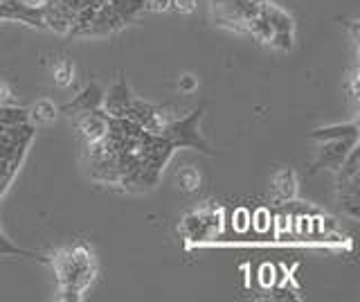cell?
Returning a JSON list of instances; mask_svg holds the SVG:
<instances>
[{
    "mask_svg": "<svg viewBox=\"0 0 360 302\" xmlns=\"http://www.w3.org/2000/svg\"><path fill=\"white\" fill-rule=\"evenodd\" d=\"M356 144H358V136L324 140L322 147H320V156H318V163H315V167H329V170H338Z\"/></svg>",
    "mask_w": 360,
    "mask_h": 302,
    "instance_id": "5",
    "label": "cell"
},
{
    "mask_svg": "<svg viewBox=\"0 0 360 302\" xmlns=\"http://www.w3.org/2000/svg\"><path fill=\"white\" fill-rule=\"evenodd\" d=\"M101 104H104V91H101L97 84H90L72 99L70 104H65L63 111H68V113H70V111L72 113H86V111L99 108Z\"/></svg>",
    "mask_w": 360,
    "mask_h": 302,
    "instance_id": "9",
    "label": "cell"
},
{
    "mask_svg": "<svg viewBox=\"0 0 360 302\" xmlns=\"http://www.w3.org/2000/svg\"><path fill=\"white\" fill-rule=\"evenodd\" d=\"M131 104H133V95H131V88L127 86V82H124V80H120L108 91V95L104 97L106 113L110 118H127Z\"/></svg>",
    "mask_w": 360,
    "mask_h": 302,
    "instance_id": "7",
    "label": "cell"
},
{
    "mask_svg": "<svg viewBox=\"0 0 360 302\" xmlns=\"http://www.w3.org/2000/svg\"><path fill=\"white\" fill-rule=\"evenodd\" d=\"M0 18H20L30 25H41L45 18V7L34 9V7H25L18 0H5L0 5Z\"/></svg>",
    "mask_w": 360,
    "mask_h": 302,
    "instance_id": "8",
    "label": "cell"
},
{
    "mask_svg": "<svg viewBox=\"0 0 360 302\" xmlns=\"http://www.w3.org/2000/svg\"><path fill=\"white\" fill-rule=\"evenodd\" d=\"M358 136V125L352 122V125H335V127H326V129H318L311 133L313 140H335V138H352Z\"/></svg>",
    "mask_w": 360,
    "mask_h": 302,
    "instance_id": "12",
    "label": "cell"
},
{
    "mask_svg": "<svg viewBox=\"0 0 360 302\" xmlns=\"http://www.w3.org/2000/svg\"><path fill=\"white\" fill-rule=\"evenodd\" d=\"M27 111L18 106H0V127H20L27 125Z\"/></svg>",
    "mask_w": 360,
    "mask_h": 302,
    "instance_id": "14",
    "label": "cell"
},
{
    "mask_svg": "<svg viewBox=\"0 0 360 302\" xmlns=\"http://www.w3.org/2000/svg\"><path fill=\"white\" fill-rule=\"evenodd\" d=\"M110 129V115L104 113V111H86L84 118L79 120V131H82V136L88 140V144H95L99 140L106 138V133Z\"/></svg>",
    "mask_w": 360,
    "mask_h": 302,
    "instance_id": "6",
    "label": "cell"
},
{
    "mask_svg": "<svg viewBox=\"0 0 360 302\" xmlns=\"http://www.w3.org/2000/svg\"><path fill=\"white\" fill-rule=\"evenodd\" d=\"M144 7L151 12H167L172 9V0H144Z\"/></svg>",
    "mask_w": 360,
    "mask_h": 302,
    "instance_id": "20",
    "label": "cell"
},
{
    "mask_svg": "<svg viewBox=\"0 0 360 302\" xmlns=\"http://www.w3.org/2000/svg\"><path fill=\"white\" fill-rule=\"evenodd\" d=\"M212 12L221 27L245 32L248 23L262 12V3H255V0H212Z\"/></svg>",
    "mask_w": 360,
    "mask_h": 302,
    "instance_id": "2",
    "label": "cell"
},
{
    "mask_svg": "<svg viewBox=\"0 0 360 302\" xmlns=\"http://www.w3.org/2000/svg\"><path fill=\"white\" fill-rule=\"evenodd\" d=\"M32 118L37 120V122H52L56 118V106L50 102V99H39L37 104L32 106Z\"/></svg>",
    "mask_w": 360,
    "mask_h": 302,
    "instance_id": "17",
    "label": "cell"
},
{
    "mask_svg": "<svg viewBox=\"0 0 360 302\" xmlns=\"http://www.w3.org/2000/svg\"><path fill=\"white\" fill-rule=\"evenodd\" d=\"M248 34H252L257 41H262V43H270V37H273V30H270V23H268V18L259 12L250 23H248L245 27Z\"/></svg>",
    "mask_w": 360,
    "mask_h": 302,
    "instance_id": "15",
    "label": "cell"
},
{
    "mask_svg": "<svg viewBox=\"0 0 360 302\" xmlns=\"http://www.w3.org/2000/svg\"><path fill=\"white\" fill-rule=\"evenodd\" d=\"M273 187L275 194L284 201H292L297 194V178L292 170H279L273 178Z\"/></svg>",
    "mask_w": 360,
    "mask_h": 302,
    "instance_id": "11",
    "label": "cell"
},
{
    "mask_svg": "<svg viewBox=\"0 0 360 302\" xmlns=\"http://www.w3.org/2000/svg\"><path fill=\"white\" fill-rule=\"evenodd\" d=\"M75 80V65L70 61H59L54 68V82L59 84L61 88H68Z\"/></svg>",
    "mask_w": 360,
    "mask_h": 302,
    "instance_id": "18",
    "label": "cell"
},
{
    "mask_svg": "<svg viewBox=\"0 0 360 302\" xmlns=\"http://www.w3.org/2000/svg\"><path fill=\"white\" fill-rule=\"evenodd\" d=\"M221 230V212L214 208H200L185 217L183 232L189 241H207Z\"/></svg>",
    "mask_w": 360,
    "mask_h": 302,
    "instance_id": "4",
    "label": "cell"
},
{
    "mask_svg": "<svg viewBox=\"0 0 360 302\" xmlns=\"http://www.w3.org/2000/svg\"><path fill=\"white\" fill-rule=\"evenodd\" d=\"M0 253H20V251L16 248V246H11L3 234H0Z\"/></svg>",
    "mask_w": 360,
    "mask_h": 302,
    "instance_id": "24",
    "label": "cell"
},
{
    "mask_svg": "<svg viewBox=\"0 0 360 302\" xmlns=\"http://www.w3.org/2000/svg\"><path fill=\"white\" fill-rule=\"evenodd\" d=\"M259 275H262V277H259V279H262V287H270V284H273V279H275V268L270 264H264L262 271H259Z\"/></svg>",
    "mask_w": 360,
    "mask_h": 302,
    "instance_id": "22",
    "label": "cell"
},
{
    "mask_svg": "<svg viewBox=\"0 0 360 302\" xmlns=\"http://www.w3.org/2000/svg\"><path fill=\"white\" fill-rule=\"evenodd\" d=\"M178 86H180V91H185V93H191V91H196L198 82H196V77H194V75H183V77H180Z\"/></svg>",
    "mask_w": 360,
    "mask_h": 302,
    "instance_id": "21",
    "label": "cell"
},
{
    "mask_svg": "<svg viewBox=\"0 0 360 302\" xmlns=\"http://www.w3.org/2000/svg\"><path fill=\"white\" fill-rule=\"evenodd\" d=\"M110 5H112V9H115L117 16L124 20V23H129V20L138 16L142 9H146L144 0H110Z\"/></svg>",
    "mask_w": 360,
    "mask_h": 302,
    "instance_id": "13",
    "label": "cell"
},
{
    "mask_svg": "<svg viewBox=\"0 0 360 302\" xmlns=\"http://www.w3.org/2000/svg\"><path fill=\"white\" fill-rule=\"evenodd\" d=\"M262 14L268 18L270 23V30H273V34H292L295 32V23H292V18L288 16V12H284L281 7L273 5V3H262ZM273 39V37H270Z\"/></svg>",
    "mask_w": 360,
    "mask_h": 302,
    "instance_id": "10",
    "label": "cell"
},
{
    "mask_svg": "<svg viewBox=\"0 0 360 302\" xmlns=\"http://www.w3.org/2000/svg\"><path fill=\"white\" fill-rule=\"evenodd\" d=\"M255 3H266V0H255Z\"/></svg>",
    "mask_w": 360,
    "mask_h": 302,
    "instance_id": "26",
    "label": "cell"
},
{
    "mask_svg": "<svg viewBox=\"0 0 360 302\" xmlns=\"http://www.w3.org/2000/svg\"><path fill=\"white\" fill-rule=\"evenodd\" d=\"M198 0H172V7L180 14H191L196 9Z\"/></svg>",
    "mask_w": 360,
    "mask_h": 302,
    "instance_id": "19",
    "label": "cell"
},
{
    "mask_svg": "<svg viewBox=\"0 0 360 302\" xmlns=\"http://www.w3.org/2000/svg\"><path fill=\"white\" fill-rule=\"evenodd\" d=\"M5 104H11V91L5 84H0V106H5Z\"/></svg>",
    "mask_w": 360,
    "mask_h": 302,
    "instance_id": "23",
    "label": "cell"
},
{
    "mask_svg": "<svg viewBox=\"0 0 360 302\" xmlns=\"http://www.w3.org/2000/svg\"><path fill=\"white\" fill-rule=\"evenodd\" d=\"M56 275L63 289L65 300H79L95 277V260L86 246H72L59 253L54 260Z\"/></svg>",
    "mask_w": 360,
    "mask_h": 302,
    "instance_id": "1",
    "label": "cell"
},
{
    "mask_svg": "<svg viewBox=\"0 0 360 302\" xmlns=\"http://www.w3.org/2000/svg\"><path fill=\"white\" fill-rule=\"evenodd\" d=\"M202 115V111H196L185 120H176V122H167L165 129L160 131V136L172 144V147H194L205 153H212L207 142L202 140V136L198 133V120Z\"/></svg>",
    "mask_w": 360,
    "mask_h": 302,
    "instance_id": "3",
    "label": "cell"
},
{
    "mask_svg": "<svg viewBox=\"0 0 360 302\" xmlns=\"http://www.w3.org/2000/svg\"><path fill=\"white\" fill-rule=\"evenodd\" d=\"M18 3H22L25 7H34V9H43L45 5H48V0H18Z\"/></svg>",
    "mask_w": 360,
    "mask_h": 302,
    "instance_id": "25",
    "label": "cell"
},
{
    "mask_svg": "<svg viewBox=\"0 0 360 302\" xmlns=\"http://www.w3.org/2000/svg\"><path fill=\"white\" fill-rule=\"evenodd\" d=\"M176 181H178L180 189H185V192H196V189L200 187V172L196 170V167L185 165L183 170L176 174Z\"/></svg>",
    "mask_w": 360,
    "mask_h": 302,
    "instance_id": "16",
    "label": "cell"
}]
</instances>
